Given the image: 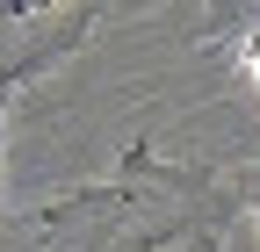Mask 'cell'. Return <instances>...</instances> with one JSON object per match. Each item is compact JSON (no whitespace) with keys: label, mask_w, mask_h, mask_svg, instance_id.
I'll return each mask as SVG.
<instances>
[{"label":"cell","mask_w":260,"mask_h":252,"mask_svg":"<svg viewBox=\"0 0 260 252\" xmlns=\"http://www.w3.org/2000/svg\"><path fill=\"white\" fill-rule=\"evenodd\" d=\"M65 0H0V29H22V22H44V15H58ZM87 8V0H80Z\"/></svg>","instance_id":"cell-1"},{"label":"cell","mask_w":260,"mask_h":252,"mask_svg":"<svg viewBox=\"0 0 260 252\" xmlns=\"http://www.w3.org/2000/svg\"><path fill=\"white\" fill-rule=\"evenodd\" d=\"M239 195H246V202H253V216H260V166H246V173H239Z\"/></svg>","instance_id":"cell-2"},{"label":"cell","mask_w":260,"mask_h":252,"mask_svg":"<svg viewBox=\"0 0 260 252\" xmlns=\"http://www.w3.org/2000/svg\"><path fill=\"white\" fill-rule=\"evenodd\" d=\"M239 58H246V72H253V87H260V29L246 36V51H239Z\"/></svg>","instance_id":"cell-3"},{"label":"cell","mask_w":260,"mask_h":252,"mask_svg":"<svg viewBox=\"0 0 260 252\" xmlns=\"http://www.w3.org/2000/svg\"><path fill=\"white\" fill-rule=\"evenodd\" d=\"M0 115H8V94H0Z\"/></svg>","instance_id":"cell-4"}]
</instances>
